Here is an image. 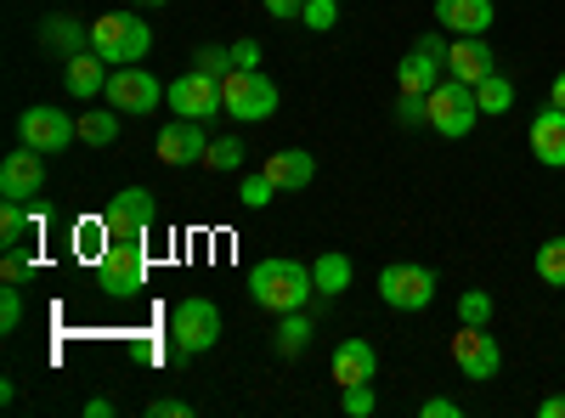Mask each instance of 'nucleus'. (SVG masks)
I'll return each mask as SVG.
<instances>
[{
    "mask_svg": "<svg viewBox=\"0 0 565 418\" xmlns=\"http://www.w3.org/2000/svg\"><path fill=\"white\" fill-rule=\"evenodd\" d=\"M311 294H317L311 266H300V260H289V255H266V260L249 271V300H255L260 311H271V317L306 311Z\"/></svg>",
    "mask_w": 565,
    "mask_h": 418,
    "instance_id": "1",
    "label": "nucleus"
},
{
    "mask_svg": "<svg viewBox=\"0 0 565 418\" xmlns=\"http://www.w3.org/2000/svg\"><path fill=\"white\" fill-rule=\"evenodd\" d=\"M90 52L114 68H130L153 52V29L130 12H103V18H90Z\"/></svg>",
    "mask_w": 565,
    "mask_h": 418,
    "instance_id": "2",
    "label": "nucleus"
},
{
    "mask_svg": "<svg viewBox=\"0 0 565 418\" xmlns=\"http://www.w3.org/2000/svg\"><path fill=\"white\" fill-rule=\"evenodd\" d=\"M424 114H430V130H441L447 142H458V136L476 130L481 119V103H476V85H463V79H441L430 97H424Z\"/></svg>",
    "mask_w": 565,
    "mask_h": 418,
    "instance_id": "3",
    "label": "nucleus"
},
{
    "mask_svg": "<svg viewBox=\"0 0 565 418\" xmlns=\"http://www.w3.org/2000/svg\"><path fill=\"white\" fill-rule=\"evenodd\" d=\"M170 340H175V356H204V351H215V340H221V306L204 300V294H186V300L170 311Z\"/></svg>",
    "mask_w": 565,
    "mask_h": 418,
    "instance_id": "4",
    "label": "nucleus"
},
{
    "mask_svg": "<svg viewBox=\"0 0 565 418\" xmlns=\"http://www.w3.org/2000/svg\"><path fill=\"white\" fill-rule=\"evenodd\" d=\"M221 108L244 125H266L277 114V85L260 74V68H232L221 79Z\"/></svg>",
    "mask_w": 565,
    "mask_h": 418,
    "instance_id": "5",
    "label": "nucleus"
},
{
    "mask_svg": "<svg viewBox=\"0 0 565 418\" xmlns=\"http://www.w3.org/2000/svg\"><path fill=\"white\" fill-rule=\"evenodd\" d=\"M97 289H103L108 300H136L141 289H148V244L114 238L108 255L97 260Z\"/></svg>",
    "mask_w": 565,
    "mask_h": 418,
    "instance_id": "6",
    "label": "nucleus"
},
{
    "mask_svg": "<svg viewBox=\"0 0 565 418\" xmlns=\"http://www.w3.org/2000/svg\"><path fill=\"white\" fill-rule=\"evenodd\" d=\"M452 367L463 379H476V385H487V379H498L503 374V351H498V340L487 334V322H458V334H452Z\"/></svg>",
    "mask_w": 565,
    "mask_h": 418,
    "instance_id": "7",
    "label": "nucleus"
},
{
    "mask_svg": "<svg viewBox=\"0 0 565 418\" xmlns=\"http://www.w3.org/2000/svg\"><path fill=\"white\" fill-rule=\"evenodd\" d=\"M436 271L430 266H418V260H396V266H385L380 271V300L391 306V311H424L436 300Z\"/></svg>",
    "mask_w": 565,
    "mask_h": 418,
    "instance_id": "8",
    "label": "nucleus"
},
{
    "mask_svg": "<svg viewBox=\"0 0 565 418\" xmlns=\"http://www.w3.org/2000/svg\"><path fill=\"white\" fill-rule=\"evenodd\" d=\"M18 142L34 148V153H63L79 142V119H68L63 108H23L18 114Z\"/></svg>",
    "mask_w": 565,
    "mask_h": 418,
    "instance_id": "9",
    "label": "nucleus"
},
{
    "mask_svg": "<svg viewBox=\"0 0 565 418\" xmlns=\"http://www.w3.org/2000/svg\"><path fill=\"white\" fill-rule=\"evenodd\" d=\"M103 221H108L114 238H125V244H148V232H153V221H159V204H153L148 187H125V193L108 199Z\"/></svg>",
    "mask_w": 565,
    "mask_h": 418,
    "instance_id": "10",
    "label": "nucleus"
},
{
    "mask_svg": "<svg viewBox=\"0 0 565 418\" xmlns=\"http://www.w3.org/2000/svg\"><path fill=\"white\" fill-rule=\"evenodd\" d=\"M108 108H125V114H153L159 103H164V85L141 68V63H130V68H114V79H108Z\"/></svg>",
    "mask_w": 565,
    "mask_h": 418,
    "instance_id": "11",
    "label": "nucleus"
},
{
    "mask_svg": "<svg viewBox=\"0 0 565 418\" xmlns=\"http://www.w3.org/2000/svg\"><path fill=\"white\" fill-rule=\"evenodd\" d=\"M170 108H175L181 119H215V114H226V108H221V79H210V74H199V68L175 74V79H170Z\"/></svg>",
    "mask_w": 565,
    "mask_h": 418,
    "instance_id": "12",
    "label": "nucleus"
},
{
    "mask_svg": "<svg viewBox=\"0 0 565 418\" xmlns=\"http://www.w3.org/2000/svg\"><path fill=\"white\" fill-rule=\"evenodd\" d=\"M159 164L164 170H181V164H204L210 153V136H204V119H175L159 130V142H153Z\"/></svg>",
    "mask_w": 565,
    "mask_h": 418,
    "instance_id": "13",
    "label": "nucleus"
},
{
    "mask_svg": "<svg viewBox=\"0 0 565 418\" xmlns=\"http://www.w3.org/2000/svg\"><path fill=\"white\" fill-rule=\"evenodd\" d=\"M40 187H45V153L18 148V153L0 159V199L29 204V199H40Z\"/></svg>",
    "mask_w": 565,
    "mask_h": 418,
    "instance_id": "14",
    "label": "nucleus"
},
{
    "mask_svg": "<svg viewBox=\"0 0 565 418\" xmlns=\"http://www.w3.org/2000/svg\"><path fill=\"white\" fill-rule=\"evenodd\" d=\"M447 74L463 79V85H481L487 74H498L487 34H452V45H447Z\"/></svg>",
    "mask_w": 565,
    "mask_h": 418,
    "instance_id": "15",
    "label": "nucleus"
},
{
    "mask_svg": "<svg viewBox=\"0 0 565 418\" xmlns=\"http://www.w3.org/2000/svg\"><path fill=\"white\" fill-rule=\"evenodd\" d=\"M108 79H114V63H103L97 52H74V57H63V90L68 97H103L108 90Z\"/></svg>",
    "mask_w": 565,
    "mask_h": 418,
    "instance_id": "16",
    "label": "nucleus"
},
{
    "mask_svg": "<svg viewBox=\"0 0 565 418\" xmlns=\"http://www.w3.org/2000/svg\"><path fill=\"white\" fill-rule=\"evenodd\" d=\"M532 159L543 164V170H565V108H543L537 119H532Z\"/></svg>",
    "mask_w": 565,
    "mask_h": 418,
    "instance_id": "17",
    "label": "nucleus"
},
{
    "mask_svg": "<svg viewBox=\"0 0 565 418\" xmlns=\"http://www.w3.org/2000/svg\"><path fill=\"white\" fill-rule=\"evenodd\" d=\"M260 170L271 175V187H277V193H306V187H311V175H317V159H311L306 148H282V153H266Z\"/></svg>",
    "mask_w": 565,
    "mask_h": 418,
    "instance_id": "18",
    "label": "nucleus"
},
{
    "mask_svg": "<svg viewBox=\"0 0 565 418\" xmlns=\"http://www.w3.org/2000/svg\"><path fill=\"white\" fill-rule=\"evenodd\" d=\"M373 374H380V351H373L367 340H340L334 345V385H373Z\"/></svg>",
    "mask_w": 565,
    "mask_h": 418,
    "instance_id": "19",
    "label": "nucleus"
},
{
    "mask_svg": "<svg viewBox=\"0 0 565 418\" xmlns=\"http://www.w3.org/2000/svg\"><path fill=\"white\" fill-rule=\"evenodd\" d=\"M436 18L447 34H487L498 23V7L492 0H436Z\"/></svg>",
    "mask_w": 565,
    "mask_h": 418,
    "instance_id": "20",
    "label": "nucleus"
},
{
    "mask_svg": "<svg viewBox=\"0 0 565 418\" xmlns=\"http://www.w3.org/2000/svg\"><path fill=\"white\" fill-rule=\"evenodd\" d=\"M441 68H447L441 57H430V52H418V45H413V52L396 63V90H402V97H430V90L447 79Z\"/></svg>",
    "mask_w": 565,
    "mask_h": 418,
    "instance_id": "21",
    "label": "nucleus"
},
{
    "mask_svg": "<svg viewBox=\"0 0 565 418\" xmlns=\"http://www.w3.org/2000/svg\"><path fill=\"white\" fill-rule=\"evenodd\" d=\"M40 45H52V52H63V57L90 52V23H79V18L57 12V18H45V23H40Z\"/></svg>",
    "mask_w": 565,
    "mask_h": 418,
    "instance_id": "22",
    "label": "nucleus"
},
{
    "mask_svg": "<svg viewBox=\"0 0 565 418\" xmlns=\"http://www.w3.org/2000/svg\"><path fill=\"white\" fill-rule=\"evenodd\" d=\"M311 283H317V294H345L351 289V260L340 255V249H322L317 260H311Z\"/></svg>",
    "mask_w": 565,
    "mask_h": 418,
    "instance_id": "23",
    "label": "nucleus"
},
{
    "mask_svg": "<svg viewBox=\"0 0 565 418\" xmlns=\"http://www.w3.org/2000/svg\"><path fill=\"white\" fill-rule=\"evenodd\" d=\"M29 232H40V215H34L29 204H18V199H0V244L23 249Z\"/></svg>",
    "mask_w": 565,
    "mask_h": 418,
    "instance_id": "24",
    "label": "nucleus"
},
{
    "mask_svg": "<svg viewBox=\"0 0 565 418\" xmlns=\"http://www.w3.org/2000/svg\"><path fill=\"white\" fill-rule=\"evenodd\" d=\"M68 244H74V255H79V260L97 266V260L108 255V244H114V232H108V221H103V215H90V221H79V226H74V238H68Z\"/></svg>",
    "mask_w": 565,
    "mask_h": 418,
    "instance_id": "25",
    "label": "nucleus"
},
{
    "mask_svg": "<svg viewBox=\"0 0 565 418\" xmlns=\"http://www.w3.org/2000/svg\"><path fill=\"white\" fill-rule=\"evenodd\" d=\"M79 142H85V148H114V142H119V108H90V114H79Z\"/></svg>",
    "mask_w": 565,
    "mask_h": 418,
    "instance_id": "26",
    "label": "nucleus"
},
{
    "mask_svg": "<svg viewBox=\"0 0 565 418\" xmlns=\"http://www.w3.org/2000/svg\"><path fill=\"white\" fill-rule=\"evenodd\" d=\"M476 103H481V114H487V119H503V114L514 108V79L487 74V79L476 85Z\"/></svg>",
    "mask_w": 565,
    "mask_h": 418,
    "instance_id": "27",
    "label": "nucleus"
},
{
    "mask_svg": "<svg viewBox=\"0 0 565 418\" xmlns=\"http://www.w3.org/2000/svg\"><path fill=\"white\" fill-rule=\"evenodd\" d=\"M311 345V317L306 311H282V322H277V351L282 356H300Z\"/></svg>",
    "mask_w": 565,
    "mask_h": 418,
    "instance_id": "28",
    "label": "nucleus"
},
{
    "mask_svg": "<svg viewBox=\"0 0 565 418\" xmlns=\"http://www.w3.org/2000/svg\"><path fill=\"white\" fill-rule=\"evenodd\" d=\"M532 271L543 277L548 289H565V238H548V244H537V260H532Z\"/></svg>",
    "mask_w": 565,
    "mask_h": 418,
    "instance_id": "29",
    "label": "nucleus"
},
{
    "mask_svg": "<svg viewBox=\"0 0 565 418\" xmlns=\"http://www.w3.org/2000/svg\"><path fill=\"white\" fill-rule=\"evenodd\" d=\"M244 142H238V136H215V142H210V153H204V170H244Z\"/></svg>",
    "mask_w": 565,
    "mask_h": 418,
    "instance_id": "30",
    "label": "nucleus"
},
{
    "mask_svg": "<svg viewBox=\"0 0 565 418\" xmlns=\"http://www.w3.org/2000/svg\"><path fill=\"white\" fill-rule=\"evenodd\" d=\"M193 68L210 74V79H226V74H232V45H199V52H193Z\"/></svg>",
    "mask_w": 565,
    "mask_h": 418,
    "instance_id": "31",
    "label": "nucleus"
},
{
    "mask_svg": "<svg viewBox=\"0 0 565 418\" xmlns=\"http://www.w3.org/2000/svg\"><path fill=\"white\" fill-rule=\"evenodd\" d=\"M277 199V187H271V175L260 170V175H244V187H238V204L244 210H266Z\"/></svg>",
    "mask_w": 565,
    "mask_h": 418,
    "instance_id": "32",
    "label": "nucleus"
},
{
    "mask_svg": "<svg viewBox=\"0 0 565 418\" xmlns=\"http://www.w3.org/2000/svg\"><path fill=\"white\" fill-rule=\"evenodd\" d=\"M458 322H492V294L487 289H463L458 294Z\"/></svg>",
    "mask_w": 565,
    "mask_h": 418,
    "instance_id": "33",
    "label": "nucleus"
},
{
    "mask_svg": "<svg viewBox=\"0 0 565 418\" xmlns=\"http://www.w3.org/2000/svg\"><path fill=\"white\" fill-rule=\"evenodd\" d=\"M29 277H34V260H29L23 249H7V255H0V283H12V289H23Z\"/></svg>",
    "mask_w": 565,
    "mask_h": 418,
    "instance_id": "34",
    "label": "nucleus"
},
{
    "mask_svg": "<svg viewBox=\"0 0 565 418\" xmlns=\"http://www.w3.org/2000/svg\"><path fill=\"white\" fill-rule=\"evenodd\" d=\"M300 23H306L311 34H328V29L340 23V7H334V0H306V12H300Z\"/></svg>",
    "mask_w": 565,
    "mask_h": 418,
    "instance_id": "35",
    "label": "nucleus"
},
{
    "mask_svg": "<svg viewBox=\"0 0 565 418\" xmlns=\"http://www.w3.org/2000/svg\"><path fill=\"white\" fill-rule=\"evenodd\" d=\"M340 407H345L351 418H367L373 407H380V396H373V385H345V390H340Z\"/></svg>",
    "mask_w": 565,
    "mask_h": 418,
    "instance_id": "36",
    "label": "nucleus"
},
{
    "mask_svg": "<svg viewBox=\"0 0 565 418\" xmlns=\"http://www.w3.org/2000/svg\"><path fill=\"white\" fill-rule=\"evenodd\" d=\"M0 329H7V334H18L23 329V289H0Z\"/></svg>",
    "mask_w": 565,
    "mask_h": 418,
    "instance_id": "37",
    "label": "nucleus"
},
{
    "mask_svg": "<svg viewBox=\"0 0 565 418\" xmlns=\"http://www.w3.org/2000/svg\"><path fill=\"white\" fill-rule=\"evenodd\" d=\"M396 125H402V130L430 125V114H424V97H402V90H396Z\"/></svg>",
    "mask_w": 565,
    "mask_h": 418,
    "instance_id": "38",
    "label": "nucleus"
},
{
    "mask_svg": "<svg viewBox=\"0 0 565 418\" xmlns=\"http://www.w3.org/2000/svg\"><path fill=\"white\" fill-rule=\"evenodd\" d=\"M232 68H260V40H238V45H232Z\"/></svg>",
    "mask_w": 565,
    "mask_h": 418,
    "instance_id": "39",
    "label": "nucleus"
},
{
    "mask_svg": "<svg viewBox=\"0 0 565 418\" xmlns=\"http://www.w3.org/2000/svg\"><path fill=\"white\" fill-rule=\"evenodd\" d=\"M148 412H153V418H193V407H186V401H175V396H159Z\"/></svg>",
    "mask_w": 565,
    "mask_h": 418,
    "instance_id": "40",
    "label": "nucleus"
},
{
    "mask_svg": "<svg viewBox=\"0 0 565 418\" xmlns=\"http://www.w3.org/2000/svg\"><path fill=\"white\" fill-rule=\"evenodd\" d=\"M418 412H424V418H458L463 407H458V401H447V396H430V401H424Z\"/></svg>",
    "mask_w": 565,
    "mask_h": 418,
    "instance_id": "41",
    "label": "nucleus"
},
{
    "mask_svg": "<svg viewBox=\"0 0 565 418\" xmlns=\"http://www.w3.org/2000/svg\"><path fill=\"white\" fill-rule=\"evenodd\" d=\"M260 7H266L271 18H295V23H300V12H306V0H260Z\"/></svg>",
    "mask_w": 565,
    "mask_h": 418,
    "instance_id": "42",
    "label": "nucleus"
},
{
    "mask_svg": "<svg viewBox=\"0 0 565 418\" xmlns=\"http://www.w3.org/2000/svg\"><path fill=\"white\" fill-rule=\"evenodd\" d=\"M418 52H430V57H441L447 63V45H441V34L430 29V34H418Z\"/></svg>",
    "mask_w": 565,
    "mask_h": 418,
    "instance_id": "43",
    "label": "nucleus"
},
{
    "mask_svg": "<svg viewBox=\"0 0 565 418\" xmlns=\"http://www.w3.org/2000/svg\"><path fill=\"white\" fill-rule=\"evenodd\" d=\"M537 418H565V396H543L537 401Z\"/></svg>",
    "mask_w": 565,
    "mask_h": 418,
    "instance_id": "44",
    "label": "nucleus"
},
{
    "mask_svg": "<svg viewBox=\"0 0 565 418\" xmlns=\"http://www.w3.org/2000/svg\"><path fill=\"white\" fill-rule=\"evenodd\" d=\"M85 418H114V401H108V396H90V401H85Z\"/></svg>",
    "mask_w": 565,
    "mask_h": 418,
    "instance_id": "45",
    "label": "nucleus"
},
{
    "mask_svg": "<svg viewBox=\"0 0 565 418\" xmlns=\"http://www.w3.org/2000/svg\"><path fill=\"white\" fill-rule=\"evenodd\" d=\"M548 103H554V108H565V68H559V74H554V85H548Z\"/></svg>",
    "mask_w": 565,
    "mask_h": 418,
    "instance_id": "46",
    "label": "nucleus"
},
{
    "mask_svg": "<svg viewBox=\"0 0 565 418\" xmlns=\"http://www.w3.org/2000/svg\"><path fill=\"white\" fill-rule=\"evenodd\" d=\"M136 7H164V0H136Z\"/></svg>",
    "mask_w": 565,
    "mask_h": 418,
    "instance_id": "47",
    "label": "nucleus"
}]
</instances>
